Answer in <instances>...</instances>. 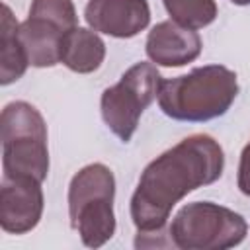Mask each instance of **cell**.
I'll return each instance as SVG.
<instances>
[{"mask_svg": "<svg viewBox=\"0 0 250 250\" xmlns=\"http://www.w3.org/2000/svg\"><path fill=\"white\" fill-rule=\"evenodd\" d=\"M225 152L205 133L182 139L143 170L131 197V219L139 232L166 227L174 205L189 191L209 186L223 176Z\"/></svg>", "mask_w": 250, "mask_h": 250, "instance_id": "6da1fadb", "label": "cell"}, {"mask_svg": "<svg viewBox=\"0 0 250 250\" xmlns=\"http://www.w3.org/2000/svg\"><path fill=\"white\" fill-rule=\"evenodd\" d=\"M236 96V72L223 64H205L188 74L162 80L158 105L174 121L205 123L225 115Z\"/></svg>", "mask_w": 250, "mask_h": 250, "instance_id": "7a4b0ae2", "label": "cell"}, {"mask_svg": "<svg viewBox=\"0 0 250 250\" xmlns=\"http://www.w3.org/2000/svg\"><path fill=\"white\" fill-rule=\"evenodd\" d=\"M113 197L115 178L105 164H88L72 176L68 186V217L84 246L100 248L115 234Z\"/></svg>", "mask_w": 250, "mask_h": 250, "instance_id": "3957f363", "label": "cell"}, {"mask_svg": "<svg viewBox=\"0 0 250 250\" xmlns=\"http://www.w3.org/2000/svg\"><path fill=\"white\" fill-rule=\"evenodd\" d=\"M4 176H29L39 182L49 172L47 125L29 102H10L0 115Z\"/></svg>", "mask_w": 250, "mask_h": 250, "instance_id": "277c9868", "label": "cell"}, {"mask_svg": "<svg viewBox=\"0 0 250 250\" xmlns=\"http://www.w3.org/2000/svg\"><path fill=\"white\" fill-rule=\"evenodd\" d=\"M248 232L244 217L213 201L186 203L168 229L170 244L180 250H227Z\"/></svg>", "mask_w": 250, "mask_h": 250, "instance_id": "5b68a950", "label": "cell"}, {"mask_svg": "<svg viewBox=\"0 0 250 250\" xmlns=\"http://www.w3.org/2000/svg\"><path fill=\"white\" fill-rule=\"evenodd\" d=\"M162 76L152 62H137L123 72L117 84L104 90L100 107L104 123L123 143L137 131L143 111L158 98Z\"/></svg>", "mask_w": 250, "mask_h": 250, "instance_id": "8992f818", "label": "cell"}, {"mask_svg": "<svg viewBox=\"0 0 250 250\" xmlns=\"http://www.w3.org/2000/svg\"><path fill=\"white\" fill-rule=\"evenodd\" d=\"M43 215L41 182L29 176H2L0 227L10 234L33 230Z\"/></svg>", "mask_w": 250, "mask_h": 250, "instance_id": "52a82bcc", "label": "cell"}, {"mask_svg": "<svg viewBox=\"0 0 250 250\" xmlns=\"http://www.w3.org/2000/svg\"><path fill=\"white\" fill-rule=\"evenodd\" d=\"M84 20L98 33L129 39L148 27L150 8L146 0H88Z\"/></svg>", "mask_w": 250, "mask_h": 250, "instance_id": "ba28073f", "label": "cell"}, {"mask_svg": "<svg viewBox=\"0 0 250 250\" xmlns=\"http://www.w3.org/2000/svg\"><path fill=\"white\" fill-rule=\"evenodd\" d=\"M201 37L195 29L184 27L172 20L156 23L145 43L146 57L160 66H184L201 53Z\"/></svg>", "mask_w": 250, "mask_h": 250, "instance_id": "9c48e42d", "label": "cell"}, {"mask_svg": "<svg viewBox=\"0 0 250 250\" xmlns=\"http://www.w3.org/2000/svg\"><path fill=\"white\" fill-rule=\"evenodd\" d=\"M70 29L61 23L47 20L37 14H29L25 21L20 23L18 35L27 55V61L35 68H47L61 62L62 39Z\"/></svg>", "mask_w": 250, "mask_h": 250, "instance_id": "30bf717a", "label": "cell"}, {"mask_svg": "<svg viewBox=\"0 0 250 250\" xmlns=\"http://www.w3.org/2000/svg\"><path fill=\"white\" fill-rule=\"evenodd\" d=\"M105 59V43L94 29H70L61 47V62L78 74H90L102 66Z\"/></svg>", "mask_w": 250, "mask_h": 250, "instance_id": "8fae6325", "label": "cell"}, {"mask_svg": "<svg viewBox=\"0 0 250 250\" xmlns=\"http://www.w3.org/2000/svg\"><path fill=\"white\" fill-rule=\"evenodd\" d=\"M20 23L16 21L8 4L2 6V51H0V84L8 86L23 76L29 66L27 55L18 35Z\"/></svg>", "mask_w": 250, "mask_h": 250, "instance_id": "7c38bea8", "label": "cell"}, {"mask_svg": "<svg viewBox=\"0 0 250 250\" xmlns=\"http://www.w3.org/2000/svg\"><path fill=\"white\" fill-rule=\"evenodd\" d=\"M162 4L172 21L189 29L213 23L219 12L215 0H162Z\"/></svg>", "mask_w": 250, "mask_h": 250, "instance_id": "4fadbf2b", "label": "cell"}, {"mask_svg": "<svg viewBox=\"0 0 250 250\" xmlns=\"http://www.w3.org/2000/svg\"><path fill=\"white\" fill-rule=\"evenodd\" d=\"M29 14H37L47 20H53L66 29H74L78 23V16L72 0H33L29 6Z\"/></svg>", "mask_w": 250, "mask_h": 250, "instance_id": "5bb4252c", "label": "cell"}, {"mask_svg": "<svg viewBox=\"0 0 250 250\" xmlns=\"http://www.w3.org/2000/svg\"><path fill=\"white\" fill-rule=\"evenodd\" d=\"M238 189L250 197V143L242 148L240 152V162H238V178H236Z\"/></svg>", "mask_w": 250, "mask_h": 250, "instance_id": "9a60e30c", "label": "cell"}, {"mask_svg": "<svg viewBox=\"0 0 250 250\" xmlns=\"http://www.w3.org/2000/svg\"><path fill=\"white\" fill-rule=\"evenodd\" d=\"M232 4H236V6H248L250 4V0H230Z\"/></svg>", "mask_w": 250, "mask_h": 250, "instance_id": "2e32d148", "label": "cell"}]
</instances>
